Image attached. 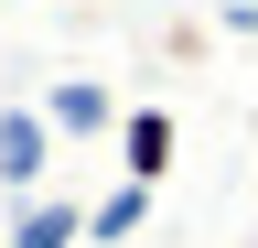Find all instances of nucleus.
Here are the masks:
<instances>
[{
    "mask_svg": "<svg viewBox=\"0 0 258 248\" xmlns=\"http://www.w3.org/2000/svg\"><path fill=\"white\" fill-rule=\"evenodd\" d=\"M43 162H54V119L43 108H0V194H43Z\"/></svg>",
    "mask_w": 258,
    "mask_h": 248,
    "instance_id": "obj_1",
    "label": "nucleus"
},
{
    "mask_svg": "<svg viewBox=\"0 0 258 248\" xmlns=\"http://www.w3.org/2000/svg\"><path fill=\"white\" fill-rule=\"evenodd\" d=\"M76 237H86V205L76 194H32L11 216V248H76Z\"/></svg>",
    "mask_w": 258,
    "mask_h": 248,
    "instance_id": "obj_4",
    "label": "nucleus"
},
{
    "mask_svg": "<svg viewBox=\"0 0 258 248\" xmlns=\"http://www.w3.org/2000/svg\"><path fill=\"white\" fill-rule=\"evenodd\" d=\"M43 119H54V140H97V130H118V97H108V86H97V76H64L54 86V97H43Z\"/></svg>",
    "mask_w": 258,
    "mask_h": 248,
    "instance_id": "obj_3",
    "label": "nucleus"
},
{
    "mask_svg": "<svg viewBox=\"0 0 258 248\" xmlns=\"http://www.w3.org/2000/svg\"><path fill=\"white\" fill-rule=\"evenodd\" d=\"M140 216H151V194H140V183H118L108 205H86V237H97V248H118L129 227H140Z\"/></svg>",
    "mask_w": 258,
    "mask_h": 248,
    "instance_id": "obj_5",
    "label": "nucleus"
},
{
    "mask_svg": "<svg viewBox=\"0 0 258 248\" xmlns=\"http://www.w3.org/2000/svg\"><path fill=\"white\" fill-rule=\"evenodd\" d=\"M172 151H183L172 108H129V119H118V183H140V194H151V183L172 173Z\"/></svg>",
    "mask_w": 258,
    "mask_h": 248,
    "instance_id": "obj_2",
    "label": "nucleus"
}]
</instances>
